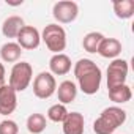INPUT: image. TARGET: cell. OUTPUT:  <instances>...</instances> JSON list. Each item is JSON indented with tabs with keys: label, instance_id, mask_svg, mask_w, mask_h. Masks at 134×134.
I'll return each instance as SVG.
<instances>
[{
	"label": "cell",
	"instance_id": "6da1fadb",
	"mask_svg": "<svg viewBox=\"0 0 134 134\" xmlns=\"http://www.w3.org/2000/svg\"><path fill=\"white\" fill-rule=\"evenodd\" d=\"M74 76L77 79L79 88L85 93V95H95L98 93L99 87H101V81H103V74L99 66L90 60V58H81L74 63Z\"/></svg>",
	"mask_w": 134,
	"mask_h": 134
},
{
	"label": "cell",
	"instance_id": "7a4b0ae2",
	"mask_svg": "<svg viewBox=\"0 0 134 134\" xmlns=\"http://www.w3.org/2000/svg\"><path fill=\"white\" fill-rule=\"evenodd\" d=\"M126 121V110L118 106L106 107L99 117L93 121V132L95 134H114L118 126Z\"/></svg>",
	"mask_w": 134,
	"mask_h": 134
},
{
	"label": "cell",
	"instance_id": "3957f363",
	"mask_svg": "<svg viewBox=\"0 0 134 134\" xmlns=\"http://www.w3.org/2000/svg\"><path fill=\"white\" fill-rule=\"evenodd\" d=\"M33 79V68L29 62H18L13 65L11 73H10V79H8V85L16 92H24L25 88H29L30 82Z\"/></svg>",
	"mask_w": 134,
	"mask_h": 134
},
{
	"label": "cell",
	"instance_id": "277c9868",
	"mask_svg": "<svg viewBox=\"0 0 134 134\" xmlns=\"http://www.w3.org/2000/svg\"><path fill=\"white\" fill-rule=\"evenodd\" d=\"M41 40L52 54H63L66 47V32L58 24H49L41 33Z\"/></svg>",
	"mask_w": 134,
	"mask_h": 134
},
{
	"label": "cell",
	"instance_id": "5b68a950",
	"mask_svg": "<svg viewBox=\"0 0 134 134\" xmlns=\"http://www.w3.org/2000/svg\"><path fill=\"white\" fill-rule=\"evenodd\" d=\"M129 66L123 58H114L107 66V90L126 84Z\"/></svg>",
	"mask_w": 134,
	"mask_h": 134
},
{
	"label": "cell",
	"instance_id": "8992f818",
	"mask_svg": "<svg viewBox=\"0 0 134 134\" xmlns=\"http://www.w3.org/2000/svg\"><path fill=\"white\" fill-rule=\"evenodd\" d=\"M57 90V81L55 76H52L49 71H43L33 79V95L40 99L51 98Z\"/></svg>",
	"mask_w": 134,
	"mask_h": 134
},
{
	"label": "cell",
	"instance_id": "52a82bcc",
	"mask_svg": "<svg viewBox=\"0 0 134 134\" xmlns=\"http://www.w3.org/2000/svg\"><path fill=\"white\" fill-rule=\"evenodd\" d=\"M79 14V5L73 0H62L57 2L52 8V16L58 24H71Z\"/></svg>",
	"mask_w": 134,
	"mask_h": 134
},
{
	"label": "cell",
	"instance_id": "ba28073f",
	"mask_svg": "<svg viewBox=\"0 0 134 134\" xmlns=\"http://www.w3.org/2000/svg\"><path fill=\"white\" fill-rule=\"evenodd\" d=\"M16 40L21 49H25V51H33L41 44V35L38 29L33 25H24Z\"/></svg>",
	"mask_w": 134,
	"mask_h": 134
},
{
	"label": "cell",
	"instance_id": "9c48e42d",
	"mask_svg": "<svg viewBox=\"0 0 134 134\" xmlns=\"http://www.w3.org/2000/svg\"><path fill=\"white\" fill-rule=\"evenodd\" d=\"M16 107H18V93L8 84H5L0 88V115L8 117L16 110Z\"/></svg>",
	"mask_w": 134,
	"mask_h": 134
},
{
	"label": "cell",
	"instance_id": "30bf717a",
	"mask_svg": "<svg viewBox=\"0 0 134 134\" xmlns=\"http://www.w3.org/2000/svg\"><path fill=\"white\" fill-rule=\"evenodd\" d=\"M62 125L63 134H84L85 129V120L81 112H68Z\"/></svg>",
	"mask_w": 134,
	"mask_h": 134
},
{
	"label": "cell",
	"instance_id": "8fae6325",
	"mask_svg": "<svg viewBox=\"0 0 134 134\" xmlns=\"http://www.w3.org/2000/svg\"><path fill=\"white\" fill-rule=\"evenodd\" d=\"M49 73L52 76H65L71 71V58L66 54H54L49 60Z\"/></svg>",
	"mask_w": 134,
	"mask_h": 134
},
{
	"label": "cell",
	"instance_id": "7c38bea8",
	"mask_svg": "<svg viewBox=\"0 0 134 134\" xmlns=\"http://www.w3.org/2000/svg\"><path fill=\"white\" fill-rule=\"evenodd\" d=\"M57 96H58V103L66 106V104H70L76 99L77 96V85L73 82V81H63L57 90H55Z\"/></svg>",
	"mask_w": 134,
	"mask_h": 134
},
{
	"label": "cell",
	"instance_id": "4fadbf2b",
	"mask_svg": "<svg viewBox=\"0 0 134 134\" xmlns=\"http://www.w3.org/2000/svg\"><path fill=\"white\" fill-rule=\"evenodd\" d=\"M98 54L104 58H118L121 54V43L117 38H104L98 47Z\"/></svg>",
	"mask_w": 134,
	"mask_h": 134
},
{
	"label": "cell",
	"instance_id": "5bb4252c",
	"mask_svg": "<svg viewBox=\"0 0 134 134\" xmlns=\"http://www.w3.org/2000/svg\"><path fill=\"white\" fill-rule=\"evenodd\" d=\"M24 25L25 24H24V19L21 16H16V14L8 16L2 24V33L7 38H18V35H19V32L22 30Z\"/></svg>",
	"mask_w": 134,
	"mask_h": 134
},
{
	"label": "cell",
	"instance_id": "9a60e30c",
	"mask_svg": "<svg viewBox=\"0 0 134 134\" xmlns=\"http://www.w3.org/2000/svg\"><path fill=\"white\" fill-rule=\"evenodd\" d=\"M21 55H22V49L14 41H8L0 47V57L7 63H18Z\"/></svg>",
	"mask_w": 134,
	"mask_h": 134
},
{
	"label": "cell",
	"instance_id": "2e32d148",
	"mask_svg": "<svg viewBox=\"0 0 134 134\" xmlns=\"http://www.w3.org/2000/svg\"><path fill=\"white\" fill-rule=\"evenodd\" d=\"M114 13L118 19H129L134 14V2L132 0H117L112 3Z\"/></svg>",
	"mask_w": 134,
	"mask_h": 134
},
{
	"label": "cell",
	"instance_id": "e0dca14e",
	"mask_svg": "<svg viewBox=\"0 0 134 134\" xmlns=\"http://www.w3.org/2000/svg\"><path fill=\"white\" fill-rule=\"evenodd\" d=\"M106 36L103 33H99V32H90V33H87L84 36V40H82L84 51H87L88 54H96L98 52V47H99V44H101V41Z\"/></svg>",
	"mask_w": 134,
	"mask_h": 134
},
{
	"label": "cell",
	"instance_id": "ac0fdd59",
	"mask_svg": "<svg viewBox=\"0 0 134 134\" xmlns=\"http://www.w3.org/2000/svg\"><path fill=\"white\" fill-rule=\"evenodd\" d=\"M131 96H132L131 87L126 85V84L109 90V98H110V101H114L115 104H125V103H128V101L131 99Z\"/></svg>",
	"mask_w": 134,
	"mask_h": 134
},
{
	"label": "cell",
	"instance_id": "d6986e66",
	"mask_svg": "<svg viewBox=\"0 0 134 134\" xmlns=\"http://www.w3.org/2000/svg\"><path fill=\"white\" fill-rule=\"evenodd\" d=\"M46 126H47V121H46V117L43 114L35 112V114L29 115V118H27V129H29L30 134H41L46 129Z\"/></svg>",
	"mask_w": 134,
	"mask_h": 134
},
{
	"label": "cell",
	"instance_id": "ffe728a7",
	"mask_svg": "<svg viewBox=\"0 0 134 134\" xmlns=\"http://www.w3.org/2000/svg\"><path fill=\"white\" fill-rule=\"evenodd\" d=\"M68 115V109L66 106L57 103V104H52L49 109H47V118L54 123H63V120Z\"/></svg>",
	"mask_w": 134,
	"mask_h": 134
},
{
	"label": "cell",
	"instance_id": "44dd1931",
	"mask_svg": "<svg viewBox=\"0 0 134 134\" xmlns=\"http://www.w3.org/2000/svg\"><path fill=\"white\" fill-rule=\"evenodd\" d=\"M19 132V126L14 120H3L0 121V134H18Z\"/></svg>",
	"mask_w": 134,
	"mask_h": 134
},
{
	"label": "cell",
	"instance_id": "7402d4cb",
	"mask_svg": "<svg viewBox=\"0 0 134 134\" xmlns=\"http://www.w3.org/2000/svg\"><path fill=\"white\" fill-rule=\"evenodd\" d=\"M5 84H7V81H5V66H3V63H0V88Z\"/></svg>",
	"mask_w": 134,
	"mask_h": 134
}]
</instances>
